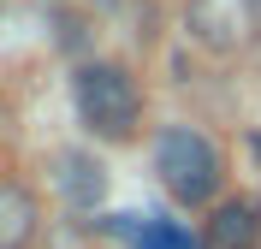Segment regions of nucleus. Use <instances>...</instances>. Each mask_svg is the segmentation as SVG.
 <instances>
[{"label": "nucleus", "instance_id": "obj_7", "mask_svg": "<svg viewBox=\"0 0 261 249\" xmlns=\"http://www.w3.org/2000/svg\"><path fill=\"white\" fill-rule=\"evenodd\" d=\"M119 232L130 237V249H202L184 226H172V219H137V214H125Z\"/></svg>", "mask_w": 261, "mask_h": 249}, {"label": "nucleus", "instance_id": "obj_4", "mask_svg": "<svg viewBox=\"0 0 261 249\" xmlns=\"http://www.w3.org/2000/svg\"><path fill=\"white\" fill-rule=\"evenodd\" d=\"M255 243H261V202L255 196L214 202V214H208V249H255Z\"/></svg>", "mask_w": 261, "mask_h": 249}, {"label": "nucleus", "instance_id": "obj_6", "mask_svg": "<svg viewBox=\"0 0 261 249\" xmlns=\"http://www.w3.org/2000/svg\"><path fill=\"white\" fill-rule=\"evenodd\" d=\"M36 226H42L36 196L24 190V184L0 178V249H24V243L36 237Z\"/></svg>", "mask_w": 261, "mask_h": 249}, {"label": "nucleus", "instance_id": "obj_1", "mask_svg": "<svg viewBox=\"0 0 261 249\" xmlns=\"http://www.w3.org/2000/svg\"><path fill=\"white\" fill-rule=\"evenodd\" d=\"M71 107H77L83 131L101 143H130L143 131V89L113 60H89L71 71Z\"/></svg>", "mask_w": 261, "mask_h": 249}, {"label": "nucleus", "instance_id": "obj_2", "mask_svg": "<svg viewBox=\"0 0 261 249\" xmlns=\"http://www.w3.org/2000/svg\"><path fill=\"white\" fill-rule=\"evenodd\" d=\"M154 178H161V190L172 202L208 208L220 196V184H226V154H220L214 136L190 131V125H166L154 136Z\"/></svg>", "mask_w": 261, "mask_h": 249}, {"label": "nucleus", "instance_id": "obj_5", "mask_svg": "<svg viewBox=\"0 0 261 249\" xmlns=\"http://www.w3.org/2000/svg\"><path fill=\"white\" fill-rule=\"evenodd\" d=\"M54 184H60V196L71 202V208H95V202L107 196V172H101V160H89V154H77V149L54 154Z\"/></svg>", "mask_w": 261, "mask_h": 249}, {"label": "nucleus", "instance_id": "obj_3", "mask_svg": "<svg viewBox=\"0 0 261 249\" xmlns=\"http://www.w3.org/2000/svg\"><path fill=\"white\" fill-rule=\"evenodd\" d=\"M190 24L214 48H238L249 30H261V0H190Z\"/></svg>", "mask_w": 261, "mask_h": 249}]
</instances>
